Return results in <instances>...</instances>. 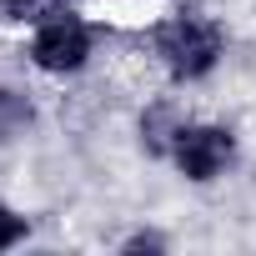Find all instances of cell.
<instances>
[{
	"instance_id": "8992f818",
	"label": "cell",
	"mask_w": 256,
	"mask_h": 256,
	"mask_svg": "<svg viewBox=\"0 0 256 256\" xmlns=\"http://www.w3.org/2000/svg\"><path fill=\"white\" fill-rule=\"evenodd\" d=\"M26 231H30V226H26V216H16L10 206H0V251L20 246V241H26Z\"/></svg>"
},
{
	"instance_id": "6da1fadb",
	"label": "cell",
	"mask_w": 256,
	"mask_h": 256,
	"mask_svg": "<svg viewBox=\"0 0 256 256\" xmlns=\"http://www.w3.org/2000/svg\"><path fill=\"white\" fill-rule=\"evenodd\" d=\"M156 56L166 60V70L176 80H201L216 70L221 60V30L206 20V16H176L161 26L156 36Z\"/></svg>"
},
{
	"instance_id": "277c9868",
	"label": "cell",
	"mask_w": 256,
	"mask_h": 256,
	"mask_svg": "<svg viewBox=\"0 0 256 256\" xmlns=\"http://www.w3.org/2000/svg\"><path fill=\"white\" fill-rule=\"evenodd\" d=\"M60 10H70V0H0V20H30V26H40V20H50Z\"/></svg>"
},
{
	"instance_id": "3957f363",
	"label": "cell",
	"mask_w": 256,
	"mask_h": 256,
	"mask_svg": "<svg viewBox=\"0 0 256 256\" xmlns=\"http://www.w3.org/2000/svg\"><path fill=\"white\" fill-rule=\"evenodd\" d=\"M30 60H36L46 76H76V70L90 60V30H86V20L70 16V10L40 20L36 36H30Z\"/></svg>"
},
{
	"instance_id": "7a4b0ae2",
	"label": "cell",
	"mask_w": 256,
	"mask_h": 256,
	"mask_svg": "<svg viewBox=\"0 0 256 256\" xmlns=\"http://www.w3.org/2000/svg\"><path fill=\"white\" fill-rule=\"evenodd\" d=\"M171 161H176V171L186 181H216L236 161V136L226 126H176Z\"/></svg>"
},
{
	"instance_id": "5b68a950",
	"label": "cell",
	"mask_w": 256,
	"mask_h": 256,
	"mask_svg": "<svg viewBox=\"0 0 256 256\" xmlns=\"http://www.w3.org/2000/svg\"><path fill=\"white\" fill-rule=\"evenodd\" d=\"M20 126H30V100L20 90H6L0 86V141H10Z\"/></svg>"
}]
</instances>
